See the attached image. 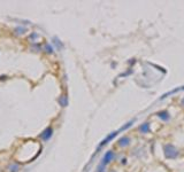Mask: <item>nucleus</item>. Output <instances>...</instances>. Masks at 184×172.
<instances>
[{
  "mask_svg": "<svg viewBox=\"0 0 184 172\" xmlns=\"http://www.w3.org/2000/svg\"><path fill=\"white\" fill-rule=\"evenodd\" d=\"M59 102H60V104H61L62 107H66L67 104H68V100H67L66 96H62V98L59 100Z\"/></svg>",
  "mask_w": 184,
  "mask_h": 172,
  "instance_id": "9",
  "label": "nucleus"
},
{
  "mask_svg": "<svg viewBox=\"0 0 184 172\" xmlns=\"http://www.w3.org/2000/svg\"><path fill=\"white\" fill-rule=\"evenodd\" d=\"M157 116H158V117H160L164 122H167V121H169V119H170V115H169V113L167 111V110H162V111L157 113Z\"/></svg>",
  "mask_w": 184,
  "mask_h": 172,
  "instance_id": "5",
  "label": "nucleus"
},
{
  "mask_svg": "<svg viewBox=\"0 0 184 172\" xmlns=\"http://www.w3.org/2000/svg\"><path fill=\"white\" fill-rule=\"evenodd\" d=\"M52 134H53V130H52V127H47V129H45L43 132L40 133L39 137H40V139H43L44 141H47V140L51 139Z\"/></svg>",
  "mask_w": 184,
  "mask_h": 172,
  "instance_id": "4",
  "label": "nucleus"
},
{
  "mask_svg": "<svg viewBox=\"0 0 184 172\" xmlns=\"http://www.w3.org/2000/svg\"><path fill=\"white\" fill-rule=\"evenodd\" d=\"M129 142H130L129 137H122L121 139L119 140V146L120 147H125V146L129 145Z\"/></svg>",
  "mask_w": 184,
  "mask_h": 172,
  "instance_id": "7",
  "label": "nucleus"
},
{
  "mask_svg": "<svg viewBox=\"0 0 184 172\" xmlns=\"http://www.w3.org/2000/svg\"><path fill=\"white\" fill-rule=\"evenodd\" d=\"M138 131L140 133H149L150 132V123H144L138 127Z\"/></svg>",
  "mask_w": 184,
  "mask_h": 172,
  "instance_id": "6",
  "label": "nucleus"
},
{
  "mask_svg": "<svg viewBox=\"0 0 184 172\" xmlns=\"http://www.w3.org/2000/svg\"><path fill=\"white\" fill-rule=\"evenodd\" d=\"M120 132H121V131H120V130H118V131H114V132H112V133H109V134H108L107 137H106L105 139H104V140L101 141V142L99 143L98 148H97V153H98V151H99L100 149H101V148H102V147H104V146H106V145H107V143H109V141H112V140L114 139V138H115L116 135L119 134Z\"/></svg>",
  "mask_w": 184,
  "mask_h": 172,
  "instance_id": "2",
  "label": "nucleus"
},
{
  "mask_svg": "<svg viewBox=\"0 0 184 172\" xmlns=\"http://www.w3.org/2000/svg\"><path fill=\"white\" fill-rule=\"evenodd\" d=\"M181 103H182V106H184V99H182V101H181Z\"/></svg>",
  "mask_w": 184,
  "mask_h": 172,
  "instance_id": "10",
  "label": "nucleus"
},
{
  "mask_svg": "<svg viewBox=\"0 0 184 172\" xmlns=\"http://www.w3.org/2000/svg\"><path fill=\"white\" fill-rule=\"evenodd\" d=\"M163 154H164V156H166V158L174 160L178 156V150L171 145V143H167V145L163 146Z\"/></svg>",
  "mask_w": 184,
  "mask_h": 172,
  "instance_id": "1",
  "label": "nucleus"
},
{
  "mask_svg": "<svg viewBox=\"0 0 184 172\" xmlns=\"http://www.w3.org/2000/svg\"><path fill=\"white\" fill-rule=\"evenodd\" d=\"M182 90H184V86H183V87H178V88H176V90H174V91H170V92H168V93L163 94V95H161L160 100H163V99H166V98H167V96H168V95H170V94H174V93L178 92V91H182Z\"/></svg>",
  "mask_w": 184,
  "mask_h": 172,
  "instance_id": "8",
  "label": "nucleus"
},
{
  "mask_svg": "<svg viewBox=\"0 0 184 172\" xmlns=\"http://www.w3.org/2000/svg\"><path fill=\"white\" fill-rule=\"evenodd\" d=\"M114 157H115V154H114L113 150L106 151L105 155H104V157H102V160H101V162H100V165L106 166V165L108 164V163H111V161H112Z\"/></svg>",
  "mask_w": 184,
  "mask_h": 172,
  "instance_id": "3",
  "label": "nucleus"
}]
</instances>
